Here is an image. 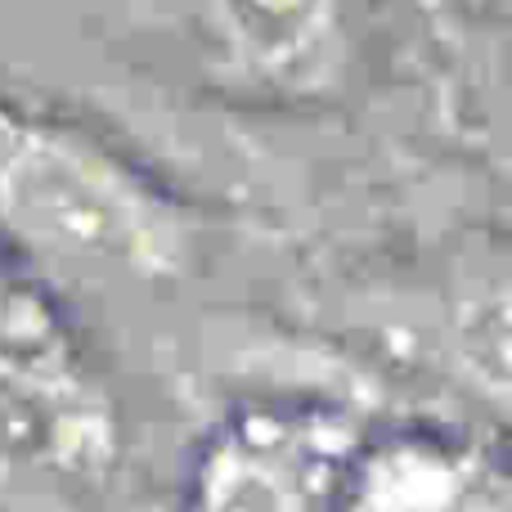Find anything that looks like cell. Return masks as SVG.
I'll use <instances>...</instances> for the list:
<instances>
[{
    "mask_svg": "<svg viewBox=\"0 0 512 512\" xmlns=\"http://www.w3.org/2000/svg\"><path fill=\"white\" fill-rule=\"evenodd\" d=\"M122 418L63 315L0 328V512H95Z\"/></svg>",
    "mask_w": 512,
    "mask_h": 512,
    "instance_id": "7a4b0ae2",
    "label": "cell"
},
{
    "mask_svg": "<svg viewBox=\"0 0 512 512\" xmlns=\"http://www.w3.org/2000/svg\"><path fill=\"white\" fill-rule=\"evenodd\" d=\"M0 252L41 288L68 279L90 292H162L198 270L203 234L122 149L0 99Z\"/></svg>",
    "mask_w": 512,
    "mask_h": 512,
    "instance_id": "6da1fadb",
    "label": "cell"
},
{
    "mask_svg": "<svg viewBox=\"0 0 512 512\" xmlns=\"http://www.w3.org/2000/svg\"><path fill=\"white\" fill-rule=\"evenodd\" d=\"M50 315H63V310L54 306V297L32 279V274H23L5 252H0V328L32 324V319H50Z\"/></svg>",
    "mask_w": 512,
    "mask_h": 512,
    "instance_id": "8992f818",
    "label": "cell"
},
{
    "mask_svg": "<svg viewBox=\"0 0 512 512\" xmlns=\"http://www.w3.org/2000/svg\"><path fill=\"white\" fill-rule=\"evenodd\" d=\"M203 72L270 108H324L360 77L369 0H180Z\"/></svg>",
    "mask_w": 512,
    "mask_h": 512,
    "instance_id": "3957f363",
    "label": "cell"
},
{
    "mask_svg": "<svg viewBox=\"0 0 512 512\" xmlns=\"http://www.w3.org/2000/svg\"><path fill=\"white\" fill-rule=\"evenodd\" d=\"M364 427L333 405H243L198 441L185 512H337Z\"/></svg>",
    "mask_w": 512,
    "mask_h": 512,
    "instance_id": "277c9868",
    "label": "cell"
},
{
    "mask_svg": "<svg viewBox=\"0 0 512 512\" xmlns=\"http://www.w3.org/2000/svg\"><path fill=\"white\" fill-rule=\"evenodd\" d=\"M337 512H512L504 454L441 423L360 432Z\"/></svg>",
    "mask_w": 512,
    "mask_h": 512,
    "instance_id": "5b68a950",
    "label": "cell"
}]
</instances>
